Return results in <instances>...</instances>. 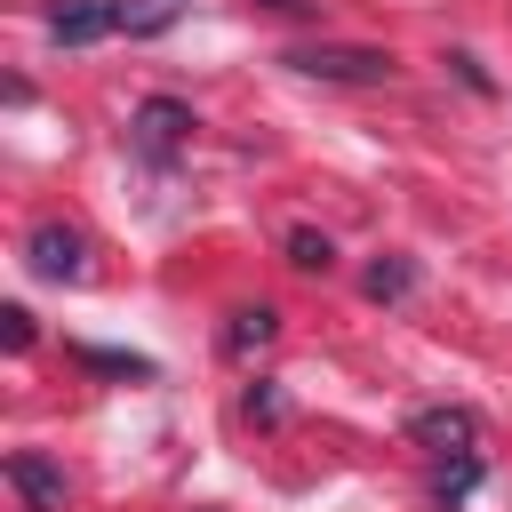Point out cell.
Wrapping results in <instances>:
<instances>
[{
  "instance_id": "6",
  "label": "cell",
  "mask_w": 512,
  "mask_h": 512,
  "mask_svg": "<svg viewBox=\"0 0 512 512\" xmlns=\"http://www.w3.org/2000/svg\"><path fill=\"white\" fill-rule=\"evenodd\" d=\"M8 480H16L40 512H64V472H56L48 456H8Z\"/></svg>"
},
{
  "instance_id": "1",
  "label": "cell",
  "mask_w": 512,
  "mask_h": 512,
  "mask_svg": "<svg viewBox=\"0 0 512 512\" xmlns=\"http://www.w3.org/2000/svg\"><path fill=\"white\" fill-rule=\"evenodd\" d=\"M288 64L304 80H344V88H384L392 80V48H336V40H312V48H288Z\"/></svg>"
},
{
  "instance_id": "9",
  "label": "cell",
  "mask_w": 512,
  "mask_h": 512,
  "mask_svg": "<svg viewBox=\"0 0 512 512\" xmlns=\"http://www.w3.org/2000/svg\"><path fill=\"white\" fill-rule=\"evenodd\" d=\"M288 264H296V272H328V264H336V248H328L320 232H288Z\"/></svg>"
},
{
  "instance_id": "8",
  "label": "cell",
  "mask_w": 512,
  "mask_h": 512,
  "mask_svg": "<svg viewBox=\"0 0 512 512\" xmlns=\"http://www.w3.org/2000/svg\"><path fill=\"white\" fill-rule=\"evenodd\" d=\"M272 328H280V312H272V304H248V312H232L224 344H232V352H256V344H272Z\"/></svg>"
},
{
  "instance_id": "13",
  "label": "cell",
  "mask_w": 512,
  "mask_h": 512,
  "mask_svg": "<svg viewBox=\"0 0 512 512\" xmlns=\"http://www.w3.org/2000/svg\"><path fill=\"white\" fill-rule=\"evenodd\" d=\"M264 8H280V16H304V8H312V0H264Z\"/></svg>"
},
{
  "instance_id": "4",
  "label": "cell",
  "mask_w": 512,
  "mask_h": 512,
  "mask_svg": "<svg viewBox=\"0 0 512 512\" xmlns=\"http://www.w3.org/2000/svg\"><path fill=\"white\" fill-rule=\"evenodd\" d=\"M48 32H56V40H104V32H128V0H72V8H48Z\"/></svg>"
},
{
  "instance_id": "12",
  "label": "cell",
  "mask_w": 512,
  "mask_h": 512,
  "mask_svg": "<svg viewBox=\"0 0 512 512\" xmlns=\"http://www.w3.org/2000/svg\"><path fill=\"white\" fill-rule=\"evenodd\" d=\"M0 336H8V352H24V344H32V312L8 304V312H0Z\"/></svg>"
},
{
  "instance_id": "5",
  "label": "cell",
  "mask_w": 512,
  "mask_h": 512,
  "mask_svg": "<svg viewBox=\"0 0 512 512\" xmlns=\"http://www.w3.org/2000/svg\"><path fill=\"white\" fill-rule=\"evenodd\" d=\"M408 432H416L424 448H440V456H472V416H464V408H424Z\"/></svg>"
},
{
  "instance_id": "11",
  "label": "cell",
  "mask_w": 512,
  "mask_h": 512,
  "mask_svg": "<svg viewBox=\"0 0 512 512\" xmlns=\"http://www.w3.org/2000/svg\"><path fill=\"white\" fill-rule=\"evenodd\" d=\"M472 480H480V464H472V456H456V464L440 472V496L456 504V496H472Z\"/></svg>"
},
{
  "instance_id": "7",
  "label": "cell",
  "mask_w": 512,
  "mask_h": 512,
  "mask_svg": "<svg viewBox=\"0 0 512 512\" xmlns=\"http://www.w3.org/2000/svg\"><path fill=\"white\" fill-rule=\"evenodd\" d=\"M360 288H368V296H376V304H400V296H408V288H416V272H408V256H376V264H368V280H360Z\"/></svg>"
},
{
  "instance_id": "3",
  "label": "cell",
  "mask_w": 512,
  "mask_h": 512,
  "mask_svg": "<svg viewBox=\"0 0 512 512\" xmlns=\"http://www.w3.org/2000/svg\"><path fill=\"white\" fill-rule=\"evenodd\" d=\"M24 264H32L40 280H88V240H80L72 224H32Z\"/></svg>"
},
{
  "instance_id": "2",
  "label": "cell",
  "mask_w": 512,
  "mask_h": 512,
  "mask_svg": "<svg viewBox=\"0 0 512 512\" xmlns=\"http://www.w3.org/2000/svg\"><path fill=\"white\" fill-rule=\"evenodd\" d=\"M128 144H136V152H144L152 168H168V160H176V152L192 144V112H184L176 96H152V104L136 112V128H128Z\"/></svg>"
},
{
  "instance_id": "10",
  "label": "cell",
  "mask_w": 512,
  "mask_h": 512,
  "mask_svg": "<svg viewBox=\"0 0 512 512\" xmlns=\"http://www.w3.org/2000/svg\"><path fill=\"white\" fill-rule=\"evenodd\" d=\"M80 360H88V368H104V376H152V360H136V352H96V344H88Z\"/></svg>"
}]
</instances>
